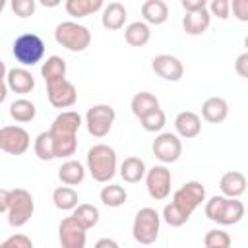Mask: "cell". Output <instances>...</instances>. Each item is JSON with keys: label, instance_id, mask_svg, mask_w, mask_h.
<instances>
[{"label": "cell", "instance_id": "1", "mask_svg": "<svg viewBox=\"0 0 248 248\" xmlns=\"http://www.w3.org/2000/svg\"><path fill=\"white\" fill-rule=\"evenodd\" d=\"M81 126V116L76 112V110H64L60 112L48 134L52 138V143H54V157H70L76 153L78 149V140H76V134Z\"/></svg>", "mask_w": 248, "mask_h": 248}, {"label": "cell", "instance_id": "2", "mask_svg": "<svg viewBox=\"0 0 248 248\" xmlns=\"http://www.w3.org/2000/svg\"><path fill=\"white\" fill-rule=\"evenodd\" d=\"M87 170L97 182H108L116 172V153L105 143H97L87 151Z\"/></svg>", "mask_w": 248, "mask_h": 248}, {"label": "cell", "instance_id": "3", "mask_svg": "<svg viewBox=\"0 0 248 248\" xmlns=\"http://www.w3.org/2000/svg\"><path fill=\"white\" fill-rule=\"evenodd\" d=\"M205 217L219 225H234L244 217V205L236 198L213 196L205 203Z\"/></svg>", "mask_w": 248, "mask_h": 248}, {"label": "cell", "instance_id": "4", "mask_svg": "<svg viewBox=\"0 0 248 248\" xmlns=\"http://www.w3.org/2000/svg\"><path fill=\"white\" fill-rule=\"evenodd\" d=\"M54 39L60 46H64L72 52H81L89 46L91 33L85 25H79L76 21H62L54 29Z\"/></svg>", "mask_w": 248, "mask_h": 248}, {"label": "cell", "instance_id": "5", "mask_svg": "<svg viewBox=\"0 0 248 248\" xmlns=\"http://www.w3.org/2000/svg\"><path fill=\"white\" fill-rule=\"evenodd\" d=\"M12 54L16 60L23 66H35L45 56V43L35 33H23L19 35L12 45Z\"/></svg>", "mask_w": 248, "mask_h": 248}, {"label": "cell", "instance_id": "6", "mask_svg": "<svg viewBox=\"0 0 248 248\" xmlns=\"http://www.w3.org/2000/svg\"><path fill=\"white\" fill-rule=\"evenodd\" d=\"M203 200H205V188H203L200 182L190 180V182L182 184V186L174 192L170 205H172L182 217L190 219V215L194 213V209H196L198 205H202Z\"/></svg>", "mask_w": 248, "mask_h": 248}, {"label": "cell", "instance_id": "7", "mask_svg": "<svg viewBox=\"0 0 248 248\" xmlns=\"http://www.w3.org/2000/svg\"><path fill=\"white\" fill-rule=\"evenodd\" d=\"M35 211L33 196L23 188L10 190V207H8V223L10 227H23Z\"/></svg>", "mask_w": 248, "mask_h": 248}, {"label": "cell", "instance_id": "8", "mask_svg": "<svg viewBox=\"0 0 248 248\" xmlns=\"http://www.w3.org/2000/svg\"><path fill=\"white\" fill-rule=\"evenodd\" d=\"M159 227H161L159 213L153 207H141L136 213L132 232L140 244H153L159 236Z\"/></svg>", "mask_w": 248, "mask_h": 248}, {"label": "cell", "instance_id": "9", "mask_svg": "<svg viewBox=\"0 0 248 248\" xmlns=\"http://www.w3.org/2000/svg\"><path fill=\"white\" fill-rule=\"evenodd\" d=\"M114 118H116V112L110 105H93L85 114L87 132L93 138H105L114 124Z\"/></svg>", "mask_w": 248, "mask_h": 248}, {"label": "cell", "instance_id": "10", "mask_svg": "<svg viewBox=\"0 0 248 248\" xmlns=\"http://www.w3.org/2000/svg\"><path fill=\"white\" fill-rule=\"evenodd\" d=\"M31 138L21 126H4L0 128V149L8 155H23L29 149Z\"/></svg>", "mask_w": 248, "mask_h": 248}, {"label": "cell", "instance_id": "11", "mask_svg": "<svg viewBox=\"0 0 248 248\" xmlns=\"http://www.w3.org/2000/svg\"><path fill=\"white\" fill-rule=\"evenodd\" d=\"M170 170L165 165H155L153 169L145 170V184H147V192L153 200L161 202L165 198H169L170 194Z\"/></svg>", "mask_w": 248, "mask_h": 248}, {"label": "cell", "instance_id": "12", "mask_svg": "<svg viewBox=\"0 0 248 248\" xmlns=\"http://www.w3.org/2000/svg\"><path fill=\"white\" fill-rule=\"evenodd\" d=\"M46 97L52 107L56 108H70L78 101V89L68 79H58L52 83H46Z\"/></svg>", "mask_w": 248, "mask_h": 248}, {"label": "cell", "instance_id": "13", "mask_svg": "<svg viewBox=\"0 0 248 248\" xmlns=\"http://www.w3.org/2000/svg\"><path fill=\"white\" fill-rule=\"evenodd\" d=\"M153 155L161 161V163H174L178 161V157L182 155V141L176 134L165 132L159 134L153 141Z\"/></svg>", "mask_w": 248, "mask_h": 248}, {"label": "cell", "instance_id": "14", "mask_svg": "<svg viewBox=\"0 0 248 248\" xmlns=\"http://www.w3.org/2000/svg\"><path fill=\"white\" fill-rule=\"evenodd\" d=\"M58 240H60V246L62 248H85V240H87V234H85V229L79 227L74 217H66L62 219L60 227H58Z\"/></svg>", "mask_w": 248, "mask_h": 248}, {"label": "cell", "instance_id": "15", "mask_svg": "<svg viewBox=\"0 0 248 248\" xmlns=\"http://www.w3.org/2000/svg\"><path fill=\"white\" fill-rule=\"evenodd\" d=\"M151 68L157 76H161L167 81H178L184 74V66L176 56L170 54H157L151 60Z\"/></svg>", "mask_w": 248, "mask_h": 248}, {"label": "cell", "instance_id": "16", "mask_svg": "<svg viewBox=\"0 0 248 248\" xmlns=\"http://www.w3.org/2000/svg\"><path fill=\"white\" fill-rule=\"evenodd\" d=\"M174 128H176V134H178L180 138L190 140V138H196V136L200 134V130H202V120H200V116H198L196 112H192V110H182V112H178L176 118H174Z\"/></svg>", "mask_w": 248, "mask_h": 248}, {"label": "cell", "instance_id": "17", "mask_svg": "<svg viewBox=\"0 0 248 248\" xmlns=\"http://www.w3.org/2000/svg\"><path fill=\"white\" fill-rule=\"evenodd\" d=\"M6 85L16 93H29L35 87V78L25 68H12L6 74Z\"/></svg>", "mask_w": 248, "mask_h": 248}, {"label": "cell", "instance_id": "18", "mask_svg": "<svg viewBox=\"0 0 248 248\" xmlns=\"http://www.w3.org/2000/svg\"><path fill=\"white\" fill-rule=\"evenodd\" d=\"M219 188H221L225 198H238L246 190V176L238 170H229L221 176Z\"/></svg>", "mask_w": 248, "mask_h": 248}, {"label": "cell", "instance_id": "19", "mask_svg": "<svg viewBox=\"0 0 248 248\" xmlns=\"http://www.w3.org/2000/svg\"><path fill=\"white\" fill-rule=\"evenodd\" d=\"M202 116L211 122V124H219L229 116V105L225 99L221 97H209L203 101L202 105Z\"/></svg>", "mask_w": 248, "mask_h": 248}, {"label": "cell", "instance_id": "20", "mask_svg": "<svg viewBox=\"0 0 248 248\" xmlns=\"http://www.w3.org/2000/svg\"><path fill=\"white\" fill-rule=\"evenodd\" d=\"M126 17H128V16H126V8H124V4H120V2H110V4L103 10L101 23H103L105 29H108V31H116V29L124 27Z\"/></svg>", "mask_w": 248, "mask_h": 248}, {"label": "cell", "instance_id": "21", "mask_svg": "<svg viewBox=\"0 0 248 248\" xmlns=\"http://www.w3.org/2000/svg\"><path fill=\"white\" fill-rule=\"evenodd\" d=\"M141 16H143L145 23L161 25L169 17V6L163 0H147L141 4Z\"/></svg>", "mask_w": 248, "mask_h": 248}, {"label": "cell", "instance_id": "22", "mask_svg": "<svg viewBox=\"0 0 248 248\" xmlns=\"http://www.w3.org/2000/svg\"><path fill=\"white\" fill-rule=\"evenodd\" d=\"M209 21H211V16L205 8V10H200V12H194V14H186L184 19H182V27L188 35H202V33L207 31Z\"/></svg>", "mask_w": 248, "mask_h": 248}, {"label": "cell", "instance_id": "23", "mask_svg": "<svg viewBox=\"0 0 248 248\" xmlns=\"http://www.w3.org/2000/svg\"><path fill=\"white\" fill-rule=\"evenodd\" d=\"M130 108H132L134 116L143 118V116L149 114L151 110L159 108V101H157V97H155L153 93H149V91H140V93H136V95L132 97Z\"/></svg>", "mask_w": 248, "mask_h": 248}, {"label": "cell", "instance_id": "24", "mask_svg": "<svg viewBox=\"0 0 248 248\" xmlns=\"http://www.w3.org/2000/svg\"><path fill=\"white\" fill-rule=\"evenodd\" d=\"M120 176L128 184H136L145 176V163L140 157H126L120 165Z\"/></svg>", "mask_w": 248, "mask_h": 248}, {"label": "cell", "instance_id": "25", "mask_svg": "<svg viewBox=\"0 0 248 248\" xmlns=\"http://www.w3.org/2000/svg\"><path fill=\"white\" fill-rule=\"evenodd\" d=\"M124 39L130 46H143L151 39L149 25L145 21H134L124 29Z\"/></svg>", "mask_w": 248, "mask_h": 248}, {"label": "cell", "instance_id": "26", "mask_svg": "<svg viewBox=\"0 0 248 248\" xmlns=\"http://www.w3.org/2000/svg\"><path fill=\"white\" fill-rule=\"evenodd\" d=\"M83 176H85V169L79 161H66L62 163V167L58 169V178L66 184V186H76L79 182H83Z\"/></svg>", "mask_w": 248, "mask_h": 248}, {"label": "cell", "instance_id": "27", "mask_svg": "<svg viewBox=\"0 0 248 248\" xmlns=\"http://www.w3.org/2000/svg\"><path fill=\"white\" fill-rule=\"evenodd\" d=\"M41 74H43L46 83H52V81H58V79H66V60L60 58V56H48L43 62Z\"/></svg>", "mask_w": 248, "mask_h": 248}, {"label": "cell", "instance_id": "28", "mask_svg": "<svg viewBox=\"0 0 248 248\" xmlns=\"http://www.w3.org/2000/svg\"><path fill=\"white\" fill-rule=\"evenodd\" d=\"M66 12L74 17H85L91 16L95 12H99L103 8V0H68L66 4Z\"/></svg>", "mask_w": 248, "mask_h": 248}, {"label": "cell", "instance_id": "29", "mask_svg": "<svg viewBox=\"0 0 248 248\" xmlns=\"http://www.w3.org/2000/svg\"><path fill=\"white\" fill-rule=\"evenodd\" d=\"M72 217H74V221L79 227H83L87 231V229H91V227L97 225V221H99V209L95 205H91V203H79L74 209Z\"/></svg>", "mask_w": 248, "mask_h": 248}, {"label": "cell", "instance_id": "30", "mask_svg": "<svg viewBox=\"0 0 248 248\" xmlns=\"http://www.w3.org/2000/svg\"><path fill=\"white\" fill-rule=\"evenodd\" d=\"M52 202L58 209L62 211H70L78 207V192L70 186H60L52 192Z\"/></svg>", "mask_w": 248, "mask_h": 248}, {"label": "cell", "instance_id": "31", "mask_svg": "<svg viewBox=\"0 0 248 248\" xmlns=\"http://www.w3.org/2000/svg\"><path fill=\"white\" fill-rule=\"evenodd\" d=\"M37 114V108L31 101L27 99H16L12 105H10V116L16 120V122H31Z\"/></svg>", "mask_w": 248, "mask_h": 248}, {"label": "cell", "instance_id": "32", "mask_svg": "<svg viewBox=\"0 0 248 248\" xmlns=\"http://www.w3.org/2000/svg\"><path fill=\"white\" fill-rule=\"evenodd\" d=\"M126 200H128V194L118 184H108L101 190V202L107 207H120V205L126 203Z\"/></svg>", "mask_w": 248, "mask_h": 248}, {"label": "cell", "instance_id": "33", "mask_svg": "<svg viewBox=\"0 0 248 248\" xmlns=\"http://www.w3.org/2000/svg\"><path fill=\"white\" fill-rule=\"evenodd\" d=\"M35 155L41 159V161H50L54 159V143H52V138L48 132H41L35 140Z\"/></svg>", "mask_w": 248, "mask_h": 248}, {"label": "cell", "instance_id": "34", "mask_svg": "<svg viewBox=\"0 0 248 248\" xmlns=\"http://www.w3.org/2000/svg\"><path fill=\"white\" fill-rule=\"evenodd\" d=\"M140 122H141V128L145 132H159V130H163V126L167 122V116L161 108H155L149 114H145L143 118H140Z\"/></svg>", "mask_w": 248, "mask_h": 248}, {"label": "cell", "instance_id": "35", "mask_svg": "<svg viewBox=\"0 0 248 248\" xmlns=\"http://www.w3.org/2000/svg\"><path fill=\"white\" fill-rule=\"evenodd\" d=\"M203 244L205 248H231V236L221 229H211L207 231Z\"/></svg>", "mask_w": 248, "mask_h": 248}, {"label": "cell", "instance_id": "36", "mask_svg": "<svg viewBox=\"0 0 248 248\" xmlns=\"http://www.w3.org/2000/svg\"><path fill=\"white\" fill-rule=\"evenodd\" d=\"M12 10L17 17H29L35 14V0H12Z\"/></svg>", "mask_w": 248, "mask_h": 248}, {"label": "cell", "instance_id": "37", "mask_svg": "<svg viewBox=\"0 0 248 248\" xmlns=\"http://www.w3.org/2000/svg\"><path fill=\"white\" fill-rule=\"evenodd\" d=\"M0 248H33V242L25 234H12L0 244Z\"/></svg>", "mask_w": 248, "mask_h": 248}, {"label": "cell", "instance_id": "38", "mask_svg": "<svg viewBox=\"0 0 248 248\" xmlns=\"http://www.w3.org/2000/svg\"><path fill=\"white\" fill-rule=\"evenodd\" d=\"M209 16H217L219 19H227L231 12V2L229 0H213L209 4Z\"/></svg>", "mask_w": 248, "mask_h": 248}, {"label": "cell", "instance_id": "39", "mask_svg": "<svg viewBox=\"0 0 248 248\" xmlns=\"http://www.w3.org/2000/svg\"><path fill=\"white\" fill-rule=\"evenodd\" d=\"M232 14L240 21H248V0H232Z\"/></svg>", "mask_w": 248, "mask_h": 248}, {"label": "cell", "instance_id": "40", "mask_svg": "<svg viewBox=\"0 0 248 248\" xmlns=\"http://www.w3.org/2000/svg\"><path fill=\"white\" fill-rule=\"evenodd\" d=\"M180 4L186 10V14H194V12H200V10H205L207 8V2L205 0H182Z\"/></svg>", "mask_w": 248, "mask_h": 248}, {"label": "cell", "instance_id": "41", "mask_svg": "<svg viewBox=\"0 0 248 248\" xmlns=\"http://www.w3.org/2000/svg\"><path fill=\"white\" fill-rule=\"evenodd\" d=\"M234 70L238 72L240 78H248V52H244V54H240V56L236 58Z\"/></svg>", "mask_w": 248, "mask_h": 248}, {"label": "cell", "instance_id": "42", "mask_svg": "<svg viewBox=\"0 0 248 248\" xmlns=\"http://www.w3.org/2000/svg\"><path fill=\"white\" fill-rule=\"evenodd\" d=\"M10 207V190L0 188V213H6Z\"/></svg>", "mask_w": 248, "mask_h": 248}, {"label": "cell", "instance_id": "43", "mask_svg": "<svg viewBox=\"0 0 248 248\" xmlns=\"http://www.w3.org/2000/svg\"><path fill=\"white\" fill-rule=\"evenodd\" d=\"M93 248H120L112 238H99Z\"/></svg>", "mask_w": 248, "mask_h": 248}, {"label": "cell", "instance_id": "44", "mask_svg": "<svg viewBox=\"0 0 248 248\" xmlns=\"http://www.w3.org/2000/svg\"><path fill=\"white\" fill-rule=\"evenodd\" d=\"M6 95H8V85L4 81H0V103L6 99Z\"/></svg>", "mask_w": 248, "mask_h": 248}, {"label": "cell", "instance_id": "45", "mask_svg": "<svg viewBox=\"0 0 248 248\" xmlns=\"http://www.w3.org/2000/svg\"><path fill=\"white\" fill-rule=\"evenodd\" d=\"M6 74H8V70H6V64H4L2 60H0V81H4Z\"/></svg>", "mask_w": 248, "mask_h": 248}, {"label": "cell", "instance_id": "46", "mask_svg": "<svg viewBox=\"0 0 248 248\" xmlns=\"http://www.w3.org/2000/svg\"><path fill=\"white\" fill-rule=\"evenodd\" d=\"M41 4H43V6H58L56 0H41Z\"/></svg>", "mask_w": 248, "mask_h": 248}, {"label": "cell", "instance_id": "47", "mask_svg": "<svg viewBox=\"0 0 248 248\" xmlns=\"http://www.w3.org/2000/svg\"><path fill=\"white\" fill-rule=\"evenodd\" d=\"M4 6H6V2H4V0H0V12L4 10Z\"/></svg>", "mask_w": 248, "mask_h": 248}]
</instances>
